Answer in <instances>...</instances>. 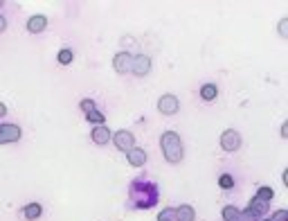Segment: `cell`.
Instances as JSON below:
<instances>
[{
    "instance_id": "obj_1",
    "label": "cell",
    "mask_w": 288,
    "mask_h": 221,
    "mask_svg": "<svg viewBox=\"0 0 288 221\" xmlns=\"http://www.w3.org/2000/svg\"><path fill=\"white\" fill-rule=\"evenodd\" d=\"M128 201L138 210H151L160 201V189H158V185L153 180L144 178V176L142 178H135L128 187Z\"/></svg>"
},
{
    "instance_id": "obj_2",
    "label": "cell",
    "mask_w": 288,
    "mask_h": 221,
    "mask_svg": "<svg viewBox=\"0 0 288 221\" xmlns=\"http://www.w3.org/2000/svg\"><path fill=\"white\" fill-rule=\"evenodd\" d=\"M160 147H162V153H164L166 162L176 165V162L182 160V156H184V147H182V140H180V135L176 133V131H166V133H162V138H160Z\"/></svg>"
},
{
    "instance_id": "obj_3",
    "label": "cell",
    "mask_w": 288,
    "mask_h": 221,
    "mask_svg": "<svg viewBox=\"0 0 288 221\" xmlns=\"http://www.w3.org/2000/svg\"><path fill=\"white\" fill-rule=\"evenodd\" d=\"M178 108H180L178 97H176V95H171V93L162 95V97L158 99V111H160L162 115H176V113H178Z\"/></svg>"
},
{
    "instance_id": "obj_4",
    "label": "cell",
    "mask_w": 288,
    "mask_h": 221,
    "mask_svg": "<svg viewBox=\"0 0 288 221\" xmlns=\"http://www.w3.org/2000/svg\"><path fill=\"white\" fill-rule=\"evenodd\" d=\"M112 142H115V147L120 149V151H124V153H128L130 149L135 147V135L130 133V131H126V129H122V131H117L115 135H112Z\"/></svg>"
},
{
    "instance_id": "obj_5",
    "label": "cell",
    "mask_w": 288,
    "mask_h": 221,
    "mask_svg": "<svg viewBox=\"0 0 288 221\" xmlns=\"http://www.w3.org/2000/svg\"><path fill=\"white\" fill-rule=\"evenodd\" d=\"M220 147L230 153L238 151V147H241V135H238V131H234V129L223 131V135H220Z\"/></svg>"
},
{
    "instance_id": "obj_6",
    "label": "cell",
    "mask_w": 288,
    "mask_h": 221,
    "mask_svg": "<svg viewBox=\"0 0 288 221\" xmlns=\"http://www.w3.org/2000/svg\"><path fill=\"white\" fill-rule=\"evenodd\" d=\"M20 135H22V131L18 124H0V144L18 142Z\"/></svg>"
},
{
    "instance_id": "obj_7",
    "label": "cell",
    "mask_w": 288,
    "mask_h": 221,
    "mask_svg": "<svg viewBox=\"0 0 288 221\" xmlns=\"http://www.w3.org/2000/svg\"><path fill=\"white\" fill-rule=\"evenodd\" d=\"M130 66H133V54H128V52H117L115 59H112V68H115L120 75L130 72Z\"/></svg>"
},
{
    "instance_id": "obj_8",
    "label": "cell",
    "mask_w": 288,
    "mask_h": 221,
    "mask_svg": "<svg viewBox=\"0 0 288 221\" xmlns=\"http://www.w3.org/2000/svg\"><path fill=\"white\" fill-rule=\"evenodd\" d=\"M130 72L138 77H144L151 72V59L146 57V54H138V57H133V66H130Z\"/></svg>"
},
{
    "instance_id": "obj_9",
    "label": "cell",
    "mask_w": 288,
    "mask_h": 221,
    "mask_svg": "<svg viewBox=\"0 0 288 221\" xmlns=\"http://www.w3.org/2000/svg\"><path fill=\"white\" fill-rule=\"evenodd\" d=\"M90 138H92L94 144H108V140H110L112 135H110V131H108V126L97 124L92 131H90Z\"/></svg>"
},
{
    "instance_id": "obj_10",
    "label": "cell",
    "mask_w": 288,
    "mask_h": 221,
    "mask_svg": "<svg viewBox=\"0 0 288 221\" xmlns=\"http://www.w3.org/2000/svg\"><path fill=\"white\" fill-rule=\"evenodd\" d=\"M126 160H128L133 167H142L144 162H146V151L140 147H133L128 153H126Z\"/></svg>"
},
{
    "instance_id": "obj_11",
    "label": "cell",
    "mask_w": 288,
    "mask_h": 221,
    "mask_svg": "<svg viewBox=\"0 0 288 221\" xmlns=\"http://www.w3.org/2000/svg\"><path fill=\"white\" fill-rule=\"evenodd\" d=\"M196 212H194L192 205H178L174 210V221H194Z\"/></svg>"
},
{
    "instance_id": "obj_12",
    "label": "cell",
    "mask_w": 288,
    "mask_h": 221,
    "mask_svg": "<svg viewBox=\"0 0 288 221\" xmlns=\"http://www.w3.org/2000/svg\"><path fill=\"white\" fill-rule=\"evenodd\" d=\"M45 27H48V18L45 16H32L30 21H27V30H30L32 34H38Z\"/></svg>"
},
{
    "instance_id": "obj_13",
    "label": "cell",
    "mask_w": 288,
    "mask_h": 221,
    "mask_svg": "<svg viewBox=\"0 0 288 221\" xmlns=\"http://www.w3.org/2000/svg\"><path fill=\"white\" fill-rule=\"evenodd\" d=\"M40 214H43V207H40V203H30V205L22 207V216H25L27 221H36Z\"/></svg>"
},
{
    "instance_id": "obj_14",
    "label": "cell",
    "mask_w": 288,
    "mask_h": 221,
    "mask_svg": "<svg viewBox=\"0 0 288 221\" xmlns=\"http://www.w3.org/2000/svg\"><path fill=\"white\" fill-rule=\"evenodd\" d=\"M200 97L205 99V102H214V99L218 97V88H216V84H205V86H202Z\"/></svg>"
},
{
    "instance_id": "obj_15",
    "label": "cell",
    "mask_w": 288,
    "mask_h": 221,
    "mask_svg": "<svg viewBox=\"0 0 288 221\" xmlns=\"http://www.w3.org/2000/svg\"><path fill=\"white\" fill-rule=\"evenodd\" d=\"M223 219L225 221H243L241 219V212H238L234 205H225L223 207Z\"/></svg>"
},
{
    "instance_id": "obj_16",
    "label": "cell",
    "mask_w": 288,
    "mask_h": 221,
    "mask_svg": "<svg viewBox=\"0 0 288 221\" xmlns=\"http://www.w3.org/2000/svg\"><path fill=\"white\" fill-rule=\"evenodd\" d=\"M58 63H61V66H70L72 63V59H74V54H72V50H68V48H63L61 52H58Z\"/></svg>"
},
{
    "instance_id": "obj_17",
    "label": "cell",
    "mask_w": 288,
    "mask_h": 221,
    "mask_svg": "<svg viewBox=\"0 0 288 221\" xmlns=\"http://www.w3.org/2000/svg\"><path fill=\"white\" fill-rule=\"evenodd\" d=\"M272 196H274V192L270 187H259V189H256V198H259V201L270 203V201H272Z\"/></svg>"
},
{
    "instance_id": "obj_18",
    "label": "cell",
    "mask_w": 288,
    "mask_h": 221,
    "mask_svg": "<svg viewBox=\"0 0 288 221\" xmlns=\"http://www.w3.org/2000/svg\"><path fill=\"white\" fill-rule=\"evenodd\" d=\"M86 120H88V122H92V124H104V120H106V115H104V113H99L97 108H94V111H90L88 115H86Z\"/></svg>"
},
{
    "instance_id": "obj_19",
    "label": "cell",
    "mask_w": 288,
    "mask_h": 221,
    "mask_svg": "<svg viewBox=\"0 0 288 221\" xmlns=\"http://www.w3.org/2000/svg\"><path fill=\"white\" fill-rule=\"evenodd\" d=\"M218 185H220L223 189H232V187H234V178H232L230 174H223V176L218 178Z\"/></svg>"
},
{
    "instance_id": "obj_20",
    "label": "cell",
    "mask_w": 288,
    "mask_h": 221,
    "mask_svg": "<svg viewBox=\"0 0 288 221\" xmlns=\"http://www.w3.org/2000/svg\"><path fill=\"white\" fill-rule=\"evenodd\" d=\"M158 221H174V207H164V210L158 214Z\"/></svg>"
},
{
    "instance_id": "obj_21",
    "label": "cell",
    "mask_w": 288,
    "mask_h": 221,
    "mask_svg": "<svg viewBox=\"0 0 288 221\" xmlns=\"http://www.w3.org/2000/svg\"><path fill=\"white\" fill-rule=\"evenodd\" d=\"M79 108L86 113V115H88L90 111H94V102H92V99H81V102H79Z\"/></svg>"
},
{
    "instance_id": "obj_22",
    "label": "cell",
    "mask_w": 288,
    "mask_h": 221,
    "mask_svg": "<svg viewBox=\"0 0 288 221\" xmlns=\"http://www.w3.org/2000/svg\"><path fill=\"white\" fill-rule=\"evenodd\" d=\"M270 221H288V210H277L270 216Z\"/></svg>"
},
{
    "instance_id": "obj_23",
    "label": "cell",
    "mask_w": 288,
    "mask_h": 221,
    "mask_svg": "<svg viewBox=\"0 0 288 221\" xmlns=\"http://www.w3.org/2000/svg\"><path fill=\"white\" fill-rule=\"evenodd\" d=\"M279 34H282L284 39L288 36V18H282V21H279Z\"/></svg>"
},
{
    "instance_id": "obj_24",
    "label": "cell",
    "mask_w": 288,
    "mask_h": 221,
    "mask_svg": "<svg viewBox=\"0 0 288 221\" xmlns=\"http://www.w3.org/2000/svg\"><path fill=\"white\" fill-rule=\"evenodd\" d=\"M279 135H282V138H288V124H286V122L282 124V133H279Z\"/></svg>"
},
{
    "instance_id": "obj_25",
    "label": "cell",
    "mask_w": 288,
    "mask_h": 221,
    "mask_svg": "<svg viewBox=\"0 0 288 221\" xmlns=\"http://www.w3.org/2000/svg\"><path fill=\"white\" fill-rule=\"evenodd\" d=\"M7 30V21H4V16H0V34Z\"/></svg>"
},
{
    "instance_id": "obj_26",
    "label": "cell",
    "mask_w": 288,
    "mask_h": 221,
    "mask_svg": "<svg viewBox=\"0 0 288 221\" xmlns=\"http://www.w3.org/2000/svg\"><path fill=\"white\" fill-rule=\"evenodd\" d=\"M2 115H7V106H4V104H0V117Z\"/></svg>"
},
{
    "instance_id": "obj_27",
    "label": "cell",
    "mask_w": 288,
    "mask_h": 221,
    "mask_svg": "<svg viewBox=\"0 0 288 221\" xmlns=\"http://www.w3.org/2000/svg\"><path fill=\"white\" fill-rule=\"evenodd\" d=\"M261 221H270V219H261Z\"/></svg>"
},
{
    "instance_id": "obj_28",
    "label": "cell",
    "mask_w": 288,
    "mask_h": 221,
    "mask_svg": "<svg viewBox=\"0 0 288 221\" xmlns=\"http://www.w3.org/2000/svg\"><path fill=\"white\" fill-rule=\"evenodd\" d=\"M0 7H2V0H0Z\"/></svg>"
}]
</instances>
